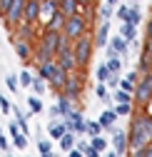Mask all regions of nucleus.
Segmentation results:
<instances>
[{"label": "nucleus", "instance_id": "nucleus-5", "mask_svg": "<svg viewBox=\"0 0 152 157\" xmlns=\"http://www.w3.org/2000/svg\"><path fill=\"white\" fill-rule=\"evenodd\" d=\"M23 15H25V0H13L10 8H8L5 15H3V20H5V25H8L10 30H15L17 25L23 23Z\"/></svg>", "mask_w": 152, "mask_h": 157}, {"label": "nucleus", "instance_id": "nucleus-55", "mask_svg": "<svg viewBox=\"0 0 152 157\" xmlns=\"http://www.w3.org/2000/svg\"><path fill=\"white\" fill-rule=\"evenodd\" d=\"M132 3H140V0H132Z\"/></svg>", "mask_w": 152, "mask_h": 157}, {"label": "nucleus", "instance_id": "nucleus-3", "mask_svg": "<svg viewBox=\"0 0 152 157\" xmlns=\"http://www.w3.org/2000/svg\"><path fill=\"white\" fill-rule=\"evenodd\" d=\"M92 48H95V43H92V37H87V35L72 40V52H75V60H78V67H87L90 65Z\"/></svg>", "mask_w": 152, "mask_h": 157}, {"label": "nucleus", "instance_id": "nucleus-20", "mask_svg": "<svg viewBox=\"0 0 152 157\" xmlns=\"http://www.w3.org/2000/svg\"><path fill=\"white\" fill-rule=\"evenodd\" d=\"M122 37H125L127 43H135V40H137V25L122 23Z\"/></svg>", "mask_w": 152, "mask_h": 157}, {"label": "nucleus", "instance_id": "nucleus-15", "mask_svg": "<svg viewBox=\"0 0 152 157\" xmlns=\"http://www.w3.org/2000/svg\"><path fill=\"white\" fill-rule=\"evenodd\" d=\"M107 35H110V23L105 20V23L97 28V33H95V40H92V43H95V48H102V45L107 43Z\"/></svg>", "mask_w": 152, "mask_h": 157}, {"label": "nucleus", "instance_id": "nucleus-1", "mask_svg": "<svg viewBox=\"0 0 152 157\" xmlns=\"http://www.w3.org/2000/svg\"><path fill=\"white\" fill-rule=\"evenodd\" d=\"M152 142V115H132L130 132H127V147L135 152Z\"/></svg>", "mask_w": 152, "mask_h": 157}, {"label": "nucleus", "instance_id": "nucleus-52", "mask_svg": "<svg viewBox=\"0 0 152 157\" xmlns=\"http://www.w3.org/2000/svg\"><path fill=\"white\" fill-rule=\"evenodd\" d=\"M78 3H80V5H90V3H92V0H78Z\"/></svg>", "mask_w": 152, "mask_h": 157}, {"label": "nucleus", "instance_id": "nucleus-2", "mask_svg": "<svg viewBox=\"0 0 152 157\" xmlns=\"http://www.w3.org/2000/svg\"><path fill=\"white\" fill-rule=\"evenodd\" d=\"M132 100H135L137 105H142V107L152 102V70H150V72H142V77L135 82Z\"/></svg>", "mask_w": 152, "mask_h": 157}, {"label": "nucleus", "instance_id": "nucleus-54", "mask_svg": "<svg viewBox=\"0 0 152 157\" xmlns=\"http://www.w3.org/2000/svg\"><path fill=\"white\" fill-rule=\"evenodd\" d=\"M40 157H52V152H43V155H40Z\"/></svg>", "mask_w": 152, "mask_h": 157}, {"label": "nucleus", "instance_id": "nucleus-34", "mask_svg": "<svg viewBox=\"0 0 152 157\" xmlns=\"http://www.w3.org/2000/svg\"><path fill=\"white\" fill-rule=\"evenodd\" d=\"M107 77H110V70H107V65H100V67H97V80H100V82H105Z\"/></svg>", "mask_w": 152, "mask_h": 157}, {"label": "nucleus", "instance_id": "nucleus-38", "mask_svg": "<svg viewBox=\"0 0 152 157\" xmlns=\"http://www.w3.org/2000/svg\"><path fill=\"white\" fill-rule=\"evenodd\" d=\"M95 92H97V97H102V100H107V90H105V82H100L97 87H95Z\"/></svg>", "mask_w": 152, "mask_h": 157}, {"label": "nucleus", "instance_id": "nucleus-56", "mask_svg": "<svg viewBox=\"0 0 152 157\" xmlns=\"http://www.w3.org/2000/svg\"><path fill=\"white\" fill-rule=\"evenodd\" d=\"M0 135H3V127H0Z\"/></svg>", "mask_w": 152, "mask_h": 157}, {"label": "nucleus", "instance_id": "nucleus-31", "mask_svg": "<svg viewBox=\"0 0 152 157\" xmlns=\"http://www.w3.org/2000/svg\"><path fill=\"white\" fill-rule=\"evenodd\" d=\"M115 112L117 115H132V102H117Z\"/></svg>", "mask_w": 152, "mask_h": 157}, {"label": "nucleus", "instance_id": "nucleus-18", "mask_svg": "<svg viewBox=\"0 0 152 157\" xmlns=\"http://www.w3.org/2000/svg\"><path fill=\"white\" fill-rule=\"evenodd\" d=\"M58 142H60V150H63V152H70V150L75 147V132H70V130H67Z\"/></svg>", "mask_w": 152, "mask_h": 157}, {"label": "nucleus", "instance_id": "nucleus-21", "mask_svg": "<svg viewBox=\"0 0 152 157\" xmlns=\"http://www.w3.org/2000/svg\"><path fill=\"white\" fill-rule=\"evenodd\" d=\"M105 65H107L110 75H117V72H120V67H122V60H120V55H110Z\"/></svg>", "mask_w": 152, "mask_h": 157}, {"label": "nucleus", "instance_id": "nucleus-23", "mask_svg": "<svg viewBox=\"0 0 152 157\" xmlns=\"http://www.w3.org/2000/svg\"><path fill=\"white\" fill-rule=\"evenodd\" d=\"M140 20H142L140 8H137V5H135V8H127V17H125V23H130V25H140Z\"/></svg>", "mask_w": 152, "mask_h": 157}, {"label": "nucleus", "instance_id": "nucleus-35", "mask_svg": "<svg viewBox=\"0 0 152 157\" xmlns=\"http://www.w3.org/2000/svg\"><path fill=\"white\" fill-rule=\"evenodd\" d=\"M37 150H40V155L43 152H52V142L50 140H40V142H37Z\"/></svg>", "mask_w": 152, "mask_h": 157}, {"label": "nucleus", "instance_id": "nucleus-24", "mask_svg": "<svg viewBox=\"0 0 152 157\" xmlns=\"http://www.w3.org/2000/svg\"><path fill=\"white\" fill-rule=\"evenodd\" d=\"M28 107H30V112L32 115H37V112H43L45 110V105H43V100H40V97H28Z\"/></svg>", "mask_w": 152, "mask_h": 157}, {"label": "nucleus", "instance_id": "nucleus-30", "mask_svg": "<svg viewBox=\"0 0 152 157\" xmlns=\"http://www.w3.org/2000/svg\"><path fill=\"white\" fill-rule=\"evenodd\" d=\"M132 157H152V142H147L145 147L135 150V152H132Z\"/></svg>", "mask_w": 152, "mask_h": 157}, {"label": "nucleus", "instance_id": "nucleus-46", "mask_svg": "<svg viewBox=\"0 0 152 157\" xmlns=\"http://www.w3.org/2000/svg\"><path fill=\"white\" fill-rule=\"evenodd\" d=\"M125 80H130L132 85H135V82L140 80V75H137V72H127V77H125Z\"/></svg>", "mask_w": 152, "mask_h": 157}, {"label": "nucleus", "instance_id": "nucleus-33", "mask_svg": "<svg viewBox=\"0 0 152 157\" xmlns=\"http://www.w3.org/2000/svg\"><path fill=\"white\" fill-rule=\"evenodd\" d=\"M5 85H8L10 92H17V85H20V82H17V77H15V75H8V77H5Z\"/></svg>", "mask_w": 152, "mask_h": 157}, {"label": "nucleus", "instance_id": "nucleus-17", "mask_svg": "<svg viewBox=\"0 0 152 157\" xmlns=\"http://www.w3.org/2000/svg\"><path fill=\"white\" fill-rule=\"evenodd\" d=\"M15 52H17L20 60H30V55H32L30 43H28V40H15Z\"/></svg>", "mask_w": 152, "mask_h": 157}, {"label": "nucleus", "instance_id": "nucleus-40", "mask_svg": "<svg viewBox=\"0 0 152 157\" xmlns=\"http://www.w3.org/2000/svg\"><path fill=\"white\" fill-rule=\"evenodd\" d=\"M0 110H3V112H5V115H8V112H10V110H13V107H10V102H8V100H5V97H3V95H0Z\"/></svg>", "mask_w": 152, "mask_h": 157}, {"label": "nucleus", "instance_id": "nucleus-14", "mask_svg": "<svg viewBox=\"0 0 152 157\" xmlns=\"http://www.w3.org/2000/svg\"><path fill=\"white\" fill-rule=\"evenodd\" d=\"M63 25H65V15L60 13V10H55V13H50V23L45 25V30H63Z\"/></svg>", "mask_w": 152, "mask_h": 157}, {"label": "nucleus", "instance_id": "nucleus-37", "mask_svg": "<svg viewBox=\"0 0 152 157\" xmlns=\"http://www.w3.org/2000/svg\"><path fill=\"white\" fill-rule=\"evenodd\" d=\"M105 85H107V87H120V80H117V75H110L107 80H105Z\"/></svg>", "mask_w": 152, "mask_h": 157}, {"label": "nucleus", "instance_id": "nucleus-9", "mask_svg": "<svg viewBox=\"0 0 152 157\" xmlns=\"http://www.w3.org/2000/svg\"><path fill=\"white\" fill-rule=\"evenodd\" d=\"M65 80H67V72L58 65V63H55V67H52V75H50V87L52 90H63V85H65Z\"/></svg>", "mask_w": 152, "mask_h": 157}, {"label": "nucleus", "instance_id": "nucleus-7", "mask_svg": "<svg viewBox=\"0 0 152 157\" xmlns=\"http://www.w3.org/2000/svg\"><path fill=\"white\" fill-rule=\"evenodd\" d=\"M65 125H67V130L70 132H78V135H82L85 132V117L80 115V112H67L65 115Z\"/></svg>", "mask_w": 152, "mask_h": 157}, {"label": "nucleus", "instance_id": "nucleus-8", "mask_svg": "<svg viewBox=\"0 0 152 157\" xmlns=\"http://www.w3.org/2000/svg\"><path fill=\"white\" fill-rule=\"evenodd\" d=\"M37 17H40V3H37V0H25V15H23V23L35 25Z\"/></svg>", "mask_w": 152, "mask_h": 157}, {"label": "nucleus", "instance_id": "nucleus-12", "mask_svg": "<svg viewBox=\"0 0 152 157\" xmlns=\"http://www.w3.org/2000/svg\"><path fill=\"white\" fill-rule=\"evenodd\" d=\"M58 10H60L65 17H70V15H78L80 3H78V0H58Z\"/></svg>", "mask_w": 152, "mask_h": 157}, {"label": "nucleus", "instance_id": "nucleus-49", "mask_svg": "<svg viewBox=\"0 0 152 157\" xmlns=\"http://www.w3.org/2000/svg\"><path fill=\"white\" fill-rule=\"evenodd\" d=\"M8 132H10V135H15V132H20V127H17L15 122H10V125H8Z\"/></svg>", "mask_w": 152, "mask_h": 157}, {"label": "nucleus", "instance_id": "nucleus-47", "mask_svg": "<svg viewBox=\"0 0 152 157\" xmlns=\"http://www.w3.org/2000/svg\"><path fill=\"white\" fill-rule=\"evenodd\" d=\"M0 150H10V142H8V137L0 135Z\"/></svg>", "mask_w": 152, "mask_h": 157}, {"label": "nucleus", "instance_id": "nucleus-13", "mask_svg": "<svg viewBox=\"0 0 152 157\" xmlns=\"http://www.w3.org/2000/svg\"><path fill=\"white\" fill-rule=\"evenodd\" d=\"M112 135H115L112 145H115V152H117V157H120V155H125V152H127V132L117 130V132H112Z\"/></svg>", "mask_w": 152, "mask_h": 157}, {"label": "nucleus", "instance_id": "nucleus-51", "mask_svg": "<svg viewBox=\"0 0 152 157\" xmlns=\"http://www.w3.org/2000/svg\"><path fill=\"white\" fill-rule=\"evenodd\" d=\"M117 3H120V0H107V5H110V8H115Z\"/></svg>", "mask_w": 152, "mask_h": 157}, {"label": "nucleus", "instance_id": "nucleus-57", "mask_svg": "<svg viewBox=\"0 0 152 157\" xmlns=\"http://www.w3.org/2000/svg\"><path fill=\"white\" fill-rule=\"evenodd\" d=\"M37 3H43V0H37Z\"/></svg>", "mask_w": 152, "mask_h": 157}, {"label": "nucleus", "instance_id": "nucleus-4", "mask_svg": "<svg viewBox=\"0 0 152 157\" xmlns=\"http://www.w3.org/2000/svg\"><path fill=\"white\" fill-rule=\"evenodd\" d=\"M60 33L67 40H78V37H82L87 33V20L82 15H70V17H65V25H63Z\"/></svg>", "mask_w": 152, "mask_h": 157}, {"label": "nucleus", "instance_id": "nucleus-19", "mask_svg": "<svg viewBox=\"0 0 152 157\" xmlns=\"http://www.w3.org/2000/svg\"><path fill=\"white\" fill-rule=\"evenodd\" d=\"M48 132H50L52 140H60V137L67 132V125H65V122H55V120H52V125H50V130H48Z\"/></svg>", "mask_w": 152, "mask_h": 157}, {"label": "nucleus", "instance_id": "nucleus-48", "mask_svg": "<svg viewBox=\"0 0 152 157\" xmlns=\"http://www.w3.org/2000/svg\"><path fill=\"white\" fill-rule=\"evenodd\" d=\"M67 157H85V155H82L78 147H75V150H70V152H67Z\"/></svg>", "mask_w": 152, "mask_h": 157}, {"label": "nucleus", "instance_id": "nucleus-26", "mask_svg": "<svg viewBox=\"0 0 152 157\" xmlns=\"http://www.w3.org/2000/svg\"><path fill=\"white\" fill-rule=\"evenodd\" d=\"M10 137H13V142H15V147H17V150H25V147H28V135L15 132V135H10Z\"/></svg>", "mask_w": 152, "mask_h": 157}, {"label": "nucleus", "instance_id": "nucleus-28", "mask_svg": "<svg viewBox=\"0 0 152 157\" xmlns=\"http://www.w3.org/2000/svg\"><path fill=\"white\" fill-rule=\"evenodd\" d=\"M90 147H95V150H97V152H102V150L107 147V140H105L102 135H95L92 140H90Z\"/></svg>", "mask_w": 152, "mask_h": 157}, {"label": "nucleus", "instance_id": "nucleus-32", "mask_svg": "<svg viewBox=\"0 0 152 157\" xmlns=\"http://www.w3.org/2000/svg\"><path fill=\"white\" fill-rule=\"evenodd\" d=\"M115 102H132V92L117 90V92H115Z\"/></svg>", "mask_w": 152, "mask_h": 157}, {"label": "nucleus", "instance_id": "nucleus-22", "mask_svg": "<svg viewBox=\"0 0 152 157\" xmlns=\"http://www.w3.org/2000/svg\"><path fill=\"white\" fill-rule=\"evenodd\" d=\"M15 30H17V40H28V43L32 40V25L30 23H23L20 28H15Z\"/></svg>", "mask_w": 152, "mask_h": 157}, {"label": "nucleus", "instance_id": "nucleus-42", "mask_svg": "<svg viewBox=\"0 0 152 157\" xmlns=\"http://www.w3.org/2000/svg\"><path fill=\"white\" fill-rule=\"evenodd\" d=\"M110 15H112V10H110V5H105V8H100V17H102V20H107Z\"/></svg>", "mask_w": 152, "mask_h": 157}, {"label": "nucleus", "instance_id": "nucleus-16", "mask_svg": "<svg viewBox=\"0 0 152 157\" xmlns=\"http://www.w3.org/2000/svg\"><path fill=\"white\" fill-rule=\"evenodd\" d=\"M58 110H60V115H63V117H65L67 112H72V110H75V107H72V100H70L67 95H63L60 90H58Z\"/></svg>", "mask_w": 152, "mask_h": 157}, {"label": "nucleus", "instance_id": "nucleus-45", "mask_svg": "<svg viewBox=\"0 0 152 157\" xmlns=\"http://www.w3.org/2000/svg\"><path fill=\"white\" fill-rule=\"evenodd\" d=\"M117 17L125 23V17H127V5H120V10H117Z\"/></svg>", "mask_w": 152, "mask_h": 157}, {"label": "nucleus", "instance_id": "nucleus-44", "mask_svg": "<svg viewBox=\"0 0 152 157\" xmlns=\"http://www.w3.org/2000/svg\"><path fill=\"white\" fill-rule=\"evenodd\" d=\"M10 3H13V0H0V15H5V10L10 8Z\"/></svg>", "mask_w": 152, "mask_h": 157}, {"label": "nucleus", "instance_id": "nucleus-29", "mask_svg": "<svg viewBox=\"0 0 152 157\" xmlns=\"http://www.w3.org/2000/svg\"><path fill=\"white\" fill-rule=\"evenodd\" d=\"M55 10H58V0H43V3H40V13H55Z\"/></svg>", "mask_w": 152, "mask_h": 157}, {"label": "nucleus", "instance_id": "nucleus-53", "mask_svg": "<svg viewBox=\"0 0 152 157\" xmlns=\"http://www.w3.org/2000/svg\"><path fill=\"white\" fill-rule=\"evenodd\" d=\"M105 157H117V152H107V155H105Z\"/></svg>", "mask_w": 152, "mask_h": 157}, {"label": "nucleus", "instance_id": "nucleus-43", "mask_svg": "<svg viewBox=\"0 0 152 157\" xmlns=\"http://www.w3.org/2000/svg\"><path fill=\"white\" fill-rule=\"evenodd\" d=\"M120 87H122L125 92H132V90H135V85H132L130 80H122V82H120Z\"/></svg>", "mask_w": 152, "mask_h": 157}, {"label": "nucleus", "instance_id": "nucleus-41", "mask_svg": "<svg viewBox=\"0 0 152 157\" xmlns=\"http://www.w3.org/2000/svg\"><path fill=\"white\" fill-rule=\"evenodd\" d=\"M82 155H85V157H100V152L95 150V147H90V145H87V150H85Z\"/></svg>", "mask_w": 152, "mask_h": 157}, {"label": "nucleus", "instance_id": "nucleus-10", "mask_svg": "<svg viewBox=\"0 0 152 157\" xmlns=\"http://www.w3.org/2000/svg\"><path fill=\"white\" fill-rule=\"evenodd\" d=\"M115 120H117V112L115 110H105L102 115H100V125H102V130L105 132H115Z\"/></svg>", "mask_w": 152, "mask_h": 157}, {"label": "nucleus", "instance_id": "nucleus-27", "mask_svg": "<svg viewBox=\"0 0 152 157\" xmlns=\"http://www.w3.org/2000/svg\"><path fill=\"white\" fill-rule=\"evenodd\" d=\"M85 132H87L90 137L102 135V125H100V122H95V120H92V122H85Z\"/></svg>", "mask_w": 152, "mask_h": 157}, {"label": "nucleus", "instance_id": "nucleus-6", "mask_svg": "<svg viewBox=\"0 0 152 157\" xmlns=\"http://www.w3.org/2000/svg\"><path fill=\"white\" fill-rule=\"evenodd\" d=\"M60 92L67 95L70 100H78L80 92H82V80H80V77H72V72H67V80H65V85H63Z\"/></svg>", "mask_w": 152, "mask_h": 157}, {"label": "nucleus", "instance_id": "nucleus-39", "mask_svg": "<svg viewBox=\"0 0 152 157\" xmlns=\"http://www.w3.org/2000/svg\"><path fill=\"white\" fill-rule=\"evenodd\" d=\"M145 55H147V63H150V70H152V40H147V48H145Z\"/></svg>", "mask_w": 152, "mask_h": 157}, {"label": "nucleus", "instance_id": "nucleus-50", "mask_svg": "<svg viewBox=\"0 0 152 157\" xmlns=\"http://www.w3.org/2000/svg\"><path fill=\"white\" fill-rule=\"evenodd\" d=\"M147 40H152V17L147 20Z\"/></svg>", "mask_w": 152, "mask_h": 157}, {"label": "nucleus", "instance_id": "nucleus-25", "mask_svg": "<svg viewBox=\"0 0 152 157\" xmlns=\"http://www.w3.org/2000/svg\"><path fill=\"white\" fill-rule=\"evenodd\" d=\"M30 87L35 90V95H37V97H40V95H45V90H48V87H45V80H43V77H40V75H37V77H35V80L30 82Z\"/></svg>", "mask_w": 152, "mask_h": 157}, {"label": "nucleus", "instance_id": "nucleus-36", "mask_svg": "<svg viewBox=\"0 0 152 157\" xmlns=\"http://www.w3.org/2000/svg\"><path fill=\"white\" fill-rule=\"evenodd\" d=\"M17 82H20V85H25V87H30V82H32V75H30V72H20Z\"/></svg>", "mask_w": 152, "mask_h": 157}, {"label": "nucleus", "instance_id": "nucleus-11", "mask_svg": "<svg viewBox=\"0 0 152 157\" xmlns=\"http://www.w3.org/2000/svg\"><path fill=\"white\" fill-rule=\"evenodd\" d=\"M125 52H127V40L122 35H115L110 48H107V55H125Z\"/></svg>", "mask_w": 152, "mask_h": 157}]
</instances>
